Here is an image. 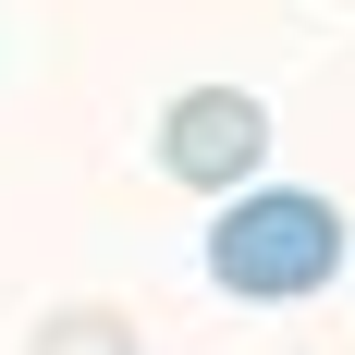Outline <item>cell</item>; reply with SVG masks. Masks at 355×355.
<instances>
[{
  "label": "cell",
  "mask_w": 355,
  "mask_h": 355,
  "mask_svg": "<svg viewBox=\"0 0 355 355\" xmlns=\"http://www.w3.org/2000/svg\"><path fill=\"white\" fill-rule=\"evenodd\" d=\"M343 270V209L306 196V184H245L220 196L209 220V282L233 306H306V294Z\"/></svg>",
  "instance_id": "cell-1"
},
{
  "label": "cell",
  "mask_w": 355,
  "mask_h": 355,
  "mask_svg": "<svg viewBox=\"0 0 355 355\" xmlns=\"http://www.w3.org/2000/svg\"><path fill=\"white\" fill-rule=\"evenodd\" d=\"M257 159H270V110H257V86H184V98L159 110V172L196 184V196H245Z\"/></svg>",
  "instance_id": "cell-2"
},
{
  "label": "cell",
  "mask_w": 355,
  "mask_h": 355,
  "mask_svg": "<svg viewBox=\"0 0 355 355\" xmlns=\"http://www.w3.org/2000/svg\"><path fill=\"white\" fill-rule=\"evenodd\" d=\"M37 355H135V319L123 306H62V319H37Z\"/></svg>",
  "instance_id": "cell-3"
}]
</instances>
